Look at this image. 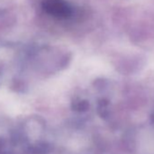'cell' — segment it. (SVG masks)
Listing matches in <instances>:
<instances>
[{
  "label": "cell",
  "mask_w": 154,
  "mask_h": 154,
  "mask_svg": "<svg viewBox=\"0 0 154 154\" xmlns=\"http://www.w3.org/2000/svg\"><path fill=\"white\" fill-rule=\"evenodd\" d=\"M26 49L16 45H0V85L22 82L26 71Z\"/></svg>",
  "instance_id": "cell-1"
},
{
  "label": "cell",
  "mask_w": 154,
  "mask_h": 154,
  "mask_svg": "<svg viewBox=\"0 0 154 154\" xmlns=\"http://www.w3.org/2000/svg\"><path fill=\"white\" fill-rule=\"evenodd\" d=\"M41 7L46 14L55 18H69L72 15V8L65 0H42Z\"/></svg>",
  "instance_id": "cell-2"
},
{
  "label": "cell",
  "mask_w": 154,
  "mask_h": 154,
  "mask_svg": "<svg viewBox=\"0 0 154 154\" xmlns=\"http://www.w3.org/2000/svg\"><path fill=\"white\" fill-rule=\"evenodd\" d=\"M72 110L77 112H85L88 111L90 107V103L87 100L82 98H75L72 101L71 103Z\"/></svg>",
  "instance_id": "cell-3"
},
{
  "label": "cell",
  "mask_w": 154,
  "mask_h": 154,
  "mask_svg": "<svg viewBox=\"0 0 154 154\" xmlns=\"http://www.w3.org/2000/svg\"><path fill=\"white\" fill-rule=\"evenodd\" d=\"M97 110H98L99 115L102 118L106 119L110 114V103H109V101L106 100V99L100 100L99 103H98Z\"/></svg>",
  "instance_id": "cell-4"
},
{
  "label": "cell",
  "mask_w": 154,
  "mask_h": 154,
  "mask_svg": "<svg viewBox=\"0 0 154 154\" xmlns=\"http://www.w3.org/2000/svg\"><path fill=\"white\" fill-rule=\"evenodd\" d=\"M8 150V140L0 136V154H7V151Z\"/></svg>",
  "instance_id": "cell-5"
},
{
  "label": "cell",
  "mask_w": 154,
  "mask_h": 154,
  "mask_svg": "<svg viewBox=\"0 0 154 154\" xmlns=\"http://www.w3.org/2000/svg\"><path fill=\"white\" fill-rule=\"evenodd\" d=\"M151 120H152V122H154V111H153V112H152V114H151Z\"/></svg>",
  "instance_id": "cell-6"
}]
</instances>
